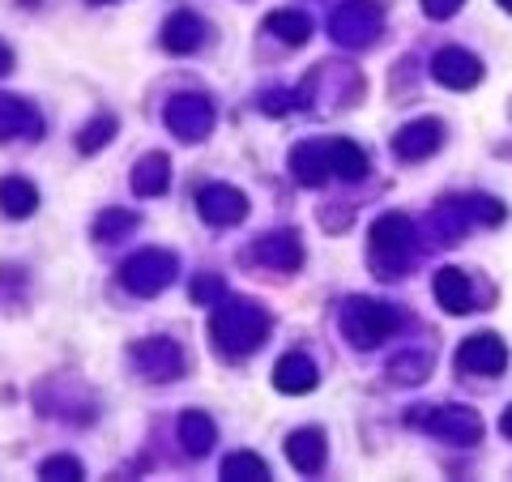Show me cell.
Segmentation results:
<instances>
[{
    "label": "cell",
    "mask_w": 512,
    "mask_h": 482,
    "mask_svg": "<svg viewBox=\"0 0 512 482\" xmlns=\"http://www.w3.org/2000/svg\"><path fill=\"white\" fill-rule=\"evenodd\" d=\"M128 231H137V214L133 210H103L94 218V239L111 244V239H124Z\"/></svg>",
    "instance_id": "cell-27"
},
{
    "label": "cell",
    "mask_w": 512,
    "mask_h": 482,
    "mask_svg": "<svg viewBox=\"0 0 512 482\" xmlns=\"http://www.w3.org/2000/svg\"><path fill=\"white\" fill-rule=\"evenodd\" d=\"M265 30L278 43H286V47H303V43L312 39V18L303 9H274L265 18Z\"/></svg>",
    "instance_id": "cell-22"
},
{
    "label": "cell",
    "mask_w": 512,
    "mask_h": 482,
    "mask_svg": "<svg viewBox=\"0 0 512 482\" xmlns=\"http://www.w3.org/2000/svg\"><path fill=\"white\" fill-rule=\"evenodd\" d=\"M440 141H444L440 120H410L393 133V154L402 158V163H419V158L440 150Z\"/></svg>",
    "instance_id": "cell-13"
},
{
    "label": "cell",
    "mask_w": 512,
    "mask_h": 482,
    "mask_svg": "<svg viewBox=\"0 0 512 482\" xmlns=\"http://www.w3.org/2000/svg\"><path fill=\"white\" fill-rule=\"evenodd\" d=\"M316 380H320V372H316V363L303 355V350H291V355H282L278 367H274V389H278V393H291V397L312 393Z\"/></svg>",
    "instance_id": "cell-18"
},
{
    "label": "cell",
    "mask_w": 512,
    "mask_h": 482,
    "mask_svg": "<svg viewBox=\"0 0 512 482\" xmlns=\"http://www.w3.org/2000/svg\"><path fill=\"white\" fill-rule=\"evenodd\" d=\"M163 120L180 141H205L214 133L218 111H214V103L205 99V94L192 90V94H175V99L167 103V111H163Z\"/></svg>",
    "instance_id": "cell-6"
},
{
    "label": "cell",
    "mask_w": 512,
    "mask_h": 482,
    "mask_svg": "<svg viewBox=\"0 0 512 482\" xmlns=\"http://www.w3.org/2000/svg\"><path fill=\"white\" fill-rule=\"evenodd\" d=\"M500 431H504V436H508V440H512V406H508V410H504V419H500Z\"/></svg>",
    "instance_id": "cell-36"
},
{
    "label": "cell",
    "mask_w": 512,
    "mask_h": 482,
    "mask_svg": "<svg viewBox=\"0 0 512 482\" xmlns=\"http://www.w3.org/2000/svg\"><path fill=\"white\" fill-rule=\"evenodd\" d=\"M205 35H210V26L205 18H197L192 9H175L171 18L163 22V47L171 56H192L205 47Z\"/></svg>",
    "instance_id": "cell-14"
},
{
    "label": "cell",
    "mask_w": 512,
    "mask_h": 482,
    "mask_svg": "<svg viewBox=\"0 0 512 482\" xmlns=\"http://www.w3.org/2000/svg\"><path fill=\"white\" fill-rule=\"evenodd\" d=\"M414 423H419L423 431H431V436H440V440H453V444H478L483 440V419L466 406H436L427 414H414Z\"/></svg>",
    "instance_id": "cell-7"
},
{
    "label": "cell",
    "mask_w": 512,
    "mask_h": 482,
    "mask_svg": "<svg viewBox=\"0 0 512 482\" xmlns=\"http://www.w3.org/2000/svg\"><path fill=\"white\" fill-rule=\"evenodd\" d=\"M13 69V52H9V47L5 43H0V77H5Z\"/></svg>",
    "instance_id": "cell-35"
},
{
    "label": "cell",
    "mask_w": 512,
    "mask_h": 482,
    "mask_svg": "<svg viewBox=\"0 0 512 482\" xmlns=\"http://www.w3.org/2000/svg\"><path fill=\"white\" fill-rule=\"evenodd\" d=\"M397 325H402V316H397L389 303H380V299H346V308H342V333L350 337V346H363V350H372L380 346L384 337H393Z\"/></svg>",
    "instance_id": "cell-4"
},
{
    "label": "cell",
    "mask_w": 512,
    "mask_h": 482,
    "mask_svg": "<svg viewBox=\"0 0 512 482\" xmlns=\"http://www.w3.org/2000/svg\"><path fill=\"white\" fill-rule=\"evenodd\" d=\"M214 440H218V427H214L210 414H201V410H184L180 414V444H184V453L205 457L214 448Z\"/></svg>",
    "instance_id": "cell-23"
},
{
    "label": "cell",
    "mask_w": 512,
    "mask_h": 482,
    "mask_svg": "<svg viewBox=\"0 0 512 482\" xmlns=\"http://www.w3.org/2000/svg\"><path fill=\"white\" fill-rule=\"evenodd\" d=\"M39 210V188L22 180V175H5L0 180V214L5 218H30Z\"/></svg>",
    "instance_id": "cell-21"
},
{
    "label": "cell",
    "mask_w": 512,
    "mask_h": 482,
    "mask_svg": "<svg viewBox=\"0 0 512 482\" xmlns=\"http://www.w3.org/2000/svg\"><path fill=\"white\" fill-rule=\"evenodd\" d=\"M431 77L448 90H470L483 82V60L474 52H461V47H444V52H436V60H431Z\"/></svg>",
    "instance_id": "cell-12"
},
{
    "label": "cell",
    "mask_w": 512,
    "mask_h": 482,
    "mask_svg": "<svg viewBox=\"0 0 512 482\" xmlns=\"http://www.w3.org/2000/svg\"><path fill=\"white\" fill-rule=\"evenodd\" d=\"M90 5H111V0H90Z\"/></svg>",
    "instance_id": "cell-38"
},
{
    "label": "cell",
    "mask_w": 512,
    "mask_h": 482,
    "mask_svg": "<svg viewBox=\"0 0 512 482\" xmlns=\"http://www.w3.org/2000/svg\"><path fill=\"white\" fill-rule=\"evenodd\" d=\"M133 363L146 380H175L184 376V350L171 337H146L133 346Z\"/></svg>",
    "instance_id": "cell-10"
},
{
    "label": "cell",
    "mask_w": 512,
    "mask_h": 482,
    "mask_svg": "<svg viewBox=\"0 0 512 482\" xmlns=\"http://www.w3.org/2000/svg\"><path fill=\"white\" fill-rule=\"evenodd\" d=\"M504 367H508V350L495 333H474L457 350V372L466 376H500Z\"/></svg>",
    "instance_id": "cell-11"
},
{
    "label": "cell",
    "mask_w": 512,
    "mask_h": 482,
    "mask_svg": "<svg viewBox=\"0 0 512 482\" xmlns=\"http://www.w3.org/2000/svg\"><path fill=\"white\" fill-rule=\"evenodd\" d=\"M197 214L210 227H239L248 218V197L231 184H205L197 192Z\"/></svg>",
    "instance_id": "cell-9"
},
{
    "label": "cell",
    "mask_w": 512,
    "mask_h": 482,
    "mask_svg": "<svg viewBox=\"0 0 512 482\" xmlns=\"http://www.w3.org/2000/svg\"><path fill=\"white\" fill-rule=\"evenodd\" d=\"M39 474L47 482H77V478H86V470H82V461H77V457H47L39 465Z\"/></svg>",
    "instance_id": "cell-31"
},
{
    "label": "cell",
    "mask_w": 512,
    "mask_h": 482,
    "mask_svg": "<svg viewBox=\"0 0 512 482\" xmlns=\"http://www.w3.org/2000/svg\"><path fill=\"white\" fill-rule=\"evenodd\" d=\"M470 218H474L470 201H440L436 214H431V231H436L440 244H457L461 231L470 227Z\"/></svg>",
    "instance_id": "cell-24"
},
{
    "label": "cell",
    "mask_w": 512,
    "mask_h": 482,
    "mask_svg": "<svg viewBox=\"0 0 512 482\" xmlns=\"http://www.w3.org/2000/svg\"><path fill=\"white\" fill-rule=\"evenodd\" d=\"M329 30L342 47H372L384 30V9L376 0H346V5L333 13Z\"/></svg>",
    "instance_id": "cell-5"
},
{
    "label": "cell",
    "mask_w": 512,
    "mask_h": 482,
    "mask_svg": "<svg viewBox=\"0 0 512 482\" xmlns=\"http://www.w3.org/2000/svg\"><path fill=\"white\" fill-rule=\"evenodd\" d=\"M175 273H180L175 252H167V248H141V252H133L120 265V286L128 295H137V299H154V295H163L167 286L175 282Z\"/></svg>",
    "instance_id": "cell-3"
},
{
    "label": "cell",
    "mask_w": 512,
    "mask_h": 482,
    "mask_svg": "<svg viewBox=\"0 0 512 482\" xmlns=\"http://www.w3.org/2000/svg\"><path fill=\"white\" fill-rule=\"evenodd\" d=\"M329 163H333V175H338V180H350V184L367 175V154L355 146V141H346V137L329 141Z\"/></svg>",
    "instance_id": "cell-25"
},
{
    "label": "cell",
    "mask_w": 512,
    "mask_h": 482,
    "mask_svg": "<svg viewBox=\"0 0 512 482\" xmlns=\"http://www.w3.org/2000/svg\"><path fill=\"white\" fill-rule=\"evenodd\" d=\"M244 261L265 265V269H278V273H295V269L303 265L299 231H269V235H261V239H256V244L244 252Z\"/></svg>",
    "instance_id": "cell-8"
},
{
    "label": "cell",
    "mask_w": 512,
    "mask_h": 482,
    "mask_svg": "<svg viewBox=\"0 0 512 482\" xmlns=\"http://www.w3.org/2000/svg\"><path fill=\"white\" fill-rule=\"evenodd\" d=\"M192 299H197L201 308H214V303L227 299V282H222V273H197V282H192Z\"/></svg>",
    "instance_id": "cell-30"
},
{
    "label": "cell",
    "mask_w": 512,
    "mask_h": 482,
    "mask_svg": "<svg viewBox=\"0 0 512 482\" xmlns=\"http://www.w3.org/2000/svg\"><path fill=\"white\" fill-rule=\"evenodd\" d=\"M171 184V158L163 150H154L146 158H137V167H133V192L137 197H163Z\"/></svg>",
    "instance_id": "cell-20"
},
{
    "label": "cell",
    "mask_w": 512,
    "mask_h": 482,
    "mask_svg": "<svg viewBox=\"0 0 512 482\" xmlns=\"http://www.w3.org/2000/svg\"><path fill=\"white\" fill-rule=\"evenodd\" d=\"M116 133H120L116 116H99L94 124H86L82 133H77V150H82V154H99V150H103V146H107V141L116 137Z\"/></svg>",
    "instance_id": "cell-28"
},
{
    "label": "cell",
    "mask_w": 512,
    "mask_h": 482,
    "mask_svg": "<svg viewBox=\"0 0 512 482\" xmlns=\"http://www.w3.org/2000/svg\"><path fill=\"white\" fill-rule=\"evenodd\" d=\"M43 133V116L18 94H0V141L13 137H39Z\"/></svg>",
    "instance_id": "cell-16"
},
{
    "label": "cell",
    "mask_w": 512,
    "mask_h": 482,
    "mask_svg": "<svg viewBox=\"0 0 512 482\" xmlns=\"http://www.w3.org/2000/svg\"><path fill=\"white\" fill-rule=\"evenodd\" d=\"M470 210L478 222H487V227H495V222H504V201H491V197H470Z\"/></svg>",
    "instance_id": "cell-33"
},
{
    "label": "cell",
    "mask_w": 512,
    "mask_h": 482,
    "mask_svg": "<svg viewBox=\"0 0 512 482\" xmlns=\"http://www.w3.org/2000/svg\"><path fill=\"white\" fill-rule=\"evenodd\" d=\"M457 9H461V0H423V13H427V18H436V22L453 18Z\"/></svg>",
    "instance_id": "cell-34"
},
{
    "label": "cell",
    "mask_w": 512,
    "mask_h": 482,
    "mask_svg": "<svg viewBox=\"0 0 512 482\" xmlns=\"http://www.w3.org/2000/svg\"><path fill=\"white\" fill-rule=\"evenodd\" d=\"M500 5H504V9H508V13H512V0H500Z\"/></svg>",
    "instance_id": "cell-37"
},
{
    "label": "cell",
    "mask_w": 512,
    "mask_h": 482,
    "mask_svg": "<svg viewBox=\"0 0 512 482\" xmlns=\"http://www.w3.org/2000/svg\"><path fill=\"white\" fill-rule=\"evenodd\" d=\"M427 372H431V355H423V350H419V355H397L389 363V376L402 380V384H419Z\"/></svg>",
    "instance_id": "cell-29"
},
{
    "label": "cell",
    "mask_w": 512,
    "mask_h": 482,
    "mask_svg": "<svg viewBox=\"0 0 512 482\" xmlns=\"http://www.w3.org/2000/svg\"><path fill=\"white\" fill-rule=\"evenodd\" d=\"M325 453H329L325 431H316V427H299L286 436V461H291L299 474H316L320 465H325Z\"/></svg>",
    "instance_id": "cell-17"
},
{
    "label": "cell",
    "mask_w": 512,
    "mask_h": 482,
    "mask_svg": "<svg viewBox=\"0 0 512 482\" xmlns=\"http://www.w3.org/2000/svg\"><path fill=\"white\" fill-rule=\"evenodd\" d=\"M372 269H376V278H384V282H393V278H402V273L410 269V261H414V222L406 218V214H380L376 222H372Z\"/></svg>",
    "instance_id": "cell-2"
},
{
    "label": "cell",
    "mask_w": 512,
    "mask_h": 482,
    "mask_svg": "<svg viewBox=\"0 0 512 482\" xmlns=\"http://www.w3.org/2000/svg\"><path fill=\"white\" fill-rule=\"evenodd\" d=\"M210 337H214L218 355L244 359V355H252V350L265 346L269 312L261 308V303H252V299H222V303H214Z\"/></svg>",
    "instance_id": "cell-1"
},
{
    "label": "cell",
    "mask_w": 512,
    "mask_h": 482,
    "mask_svg": "<svg viewBox=\"0 0 512 482\" xmlns=\"http://www.w3.org/2000/svg\"><path fill=\"white\" fill-rule=\"evenodd\" d=\"M291 171L303 188H320L333 175V163H329V141L316 137V141H299L291 150Z\"/></svg>",
    "instance_id": "cell-15"
},
{
    "label": "cell",
    "mask_w": 512,
    "mask_h": 482,
    "mask_svg": "<svg viewBox=\"0 0 512 482\" xmlns=\"http://www.w3.org/2000/svg\"><path fill=\"white\" fill-rule=\"evenodd\" d=\"M222 482H265L269 478V465L256 457V453H231L222 457Z\"/></svg>",
    "instance_id": "cell-26"
},
{
    "label": "cell",
    "mask_w": 512,
    "mask_h": 482,
    "mask_svg": "<svg viewBox=\"0 0 512 482\" xmlns=\"http://www.w3.org/2000/svg\"><path fill=\"white\" fill-rule=\"evenodd\" d=\"M436 299H440V308L444 312H453V316H466V312H474V291H470V278L461 269H440L436 273Z\"/></svg>",
    "instance_id": "cell-19"
},
{
    "label": "cell",
    "mask_w": 512,
    "mask_h": 482,
    "mask_svg": "<svg viewBox=\"0 0 512 482\" xmlns=\"http://www.w3.org/2000/svg\"><path fill=\"white\" fill-rule=\"evenodd\" d=\"M299 103V90L291 94V90H265L261 94V111L265 116H282V111H291Z\"/></svg>",
    "instance_id": "cell-32"
}]
</instances>
